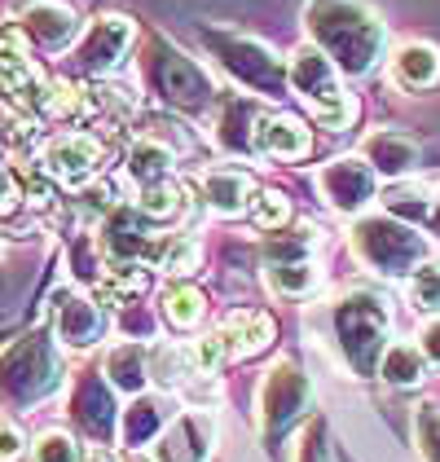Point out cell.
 Masks as SVG:
<instances>
[{
    "instance_id": "obj_1",
    "label": "cell",
    "mask_w": 440,
    "mask_h": 462,
    "mask_svg": "<svg viewBox=\"0 0 440 462\" xmlns=\"http://www.w3.org/2000/svg\"><path fill=\"white\" fill-rule=\"evenodd\" d=\"M304 27L339 75H370L388 49V27L366 0H308Z\"/></svg>"
},
{
    "instance_id": "obj_2",
    "label": "cell",
    "mask_w": 440,
    "mask_h": 462,
    "mask_svg": "<svg viewBox=\"0 0 440 462\" xmlns=\"http://www.w3.org/2000/svg\"><path fill=\"white\" fill-rule=\"evenodd\" d=\"M62 383V361L44 330L18 335L9 348H0V401L14 410H32Z\"/></svg>"
},
{
    "instance_id": "obj_3",
    "label": "cell",
    "mask_w": 440,
    "mask_h": 462,
    "mask_svg": "<svg viewBox=\"0 0 440 462\" xmlns=\"http://www.w3.org/2000/svg\"><path fill=\"white\" fill-rule=\"evenodd\" d=\"M330 321H335V339H339V348L348 356V365L357 374H374L379 356L388 348V330H392L383 300L366 295V291H353V295H344L335 304Z\"/></svg>"
},
{
    "instance_id": "obj_4",
    "label": "cell",
    "mask_w": 440,
    "mask_h": 462,
    "mask_svg": "<svg viewBox=\"0 0 440 462\" xmlns=\"http://www.w3.org/2000/svg\"><path fill=\"white\" fill-rule=\"evenodd\" d=\"M353 255H357L366 269L383 273V278H401V273L423 264L427 238H423L414 225L397 220V216H366V220L353 229Z\"/></svg>"
},
{
    "instance_id": "obj_5",
    "label": "cell",
    "mask_w": 440,
    "mask_h": 462,
    "mask_svg": "<svg viewBox=\"0 0 440 462\" xmlns=\"http://www.w3.org/2000/svg\"><path fill=\"white\" fill-rule=\"evenodd\" d=\"M287 84L308 102V110L326 124V128H344L353 119V102L339 84V67L330 62L317 44L291 53V67H287Z\"/></svg>"
},
{
    "instance_id": "obj_6",
    "label": "cell",
    "mask_w": 440,
    "mask_h": 462,
    "mask_svg": "<svg viewBox=\"0 0 440 462\" xmlns=\"http://www.w3.org/2000/svg\"><path fill=\"white\" fill-rule=\"evenodd\" d=\"M203 40H207L212 58H216L238 84H247L260 97H278V93H282L287 67H282V58H278L269 44H260V40H252V36H225V32H203Z\"/></svg>"
},
{
    "instance_id": "obj_7",
    "label": "cell",
    "mask_w": 440,
    "mask_h": 462,
    "mask_svg": "<svg viewBox=\"0 0 440 462\" xmlns=\"http://www.w3.org/2000/svg\"><path fill=\"white\" fill-rule=\"evenodd\" d=\"M150 84H154V93L168 106H181V110H203L212 106V97H216L207 71L194 58H185L181 49L163 44V40L154 44V58H150Z\"/></svg>"
},
{
    "instance_id": "obj_8",
    "label": "cell",
    "mask_w": 440,
    "mask_h": 462,
    "mask_svg": "<svg viewBox=\"0 0 440 462\" xmlns=\"http://www.w3.org/2000/svg\"><path fill=\"white\" fill-rule=\"evenodd\" d=\"M308 401H313V383L295 361L269 365V374L260 383V423H264V431L273 436V431L291 427L308 410Z\"/></svg>"
},
{
    "instance_id": "obj_9",
    "label": "cell",
    "mask_w": 440,
    "mask_h": 462,
    "mask_svg": "<svg viewBox=\"0 0 440 462\" xmlns=\"http://www.w3.org/2000/svg\"><path fill=\"white\" fill-rule=\"evenodd\" d=\"M102 168V142L88 133H58L40 150V172L58 185H88Z\"/></svg>"
},
{
    "instance_id": "obj_10",
    "label": "cell",
    "mask_w": 440,
    "mask_h": 462,
    "mask_svg": "<svg viewBox=\"0 0 440 462\" xmlns=\"http://www.w3.org/2000/svg\"><path fill=\"white\" fill-rule=\"evenodd\" d=\"M216 410H185L159 431L154 458L159 462H207L216 449Z\"/></svg>"
},
{
    "instance_id": "obj_11",
    "label": "cell",
    "mask_w": 440,
    "mask_h": 462,
    "mask_svg": "<svg viewBox=\"0 0 440 462\" xmlns=\"http://www.w3.org/2000/svg\"><path fill=\"white\" fill-rule=\"evenodd\" d=\"M133 40H137V27L124 14H102V18L88 23V32L75 49V62L88 75H110L124 62V53L133 49Z\"/></svg>"
},
{
    "instance_id": "obj_12",
    "label": "cell",
    "mask_w": 440,
    "mask_h": 462,
    "mask_svg": "<svg viewBox=\"0 0 440 462\" xmlns=\"http://www.w3.org/2000/svg\"><path fill=\"white\" fill-rule=\"evenodd\" d=\"M374 177H379V172L370 168L362 154H357V159L348 154V159H335V163H326V168L317 172V189H322V199H326L339 216H353L374 199Z\"/></svg>"
},
{
    "instance_id": "obj_13",
    "label": "cell",
    "mask_w": 440,
    "mask_h": 462,
    "mask_svg": "<svg viewBox=\"0 0 440 462\" xmlns=\"http://www.w3.org/2000/svg\"><path fill=\"white\" fill-rule=\"evenodd\" d=\"M18 32L40 49L58 53L79 36V23H75V9L62 0H23L18 5Z\"/></svg>"
},
{
    "instance_id": "obj_14",
    "label": "cell",
    "mask_w": 440,
    "mask_h": 462,
    "mask_svg": "<svg viewBox=\"0 0 440 462\" xmlns=\"http://www.w3.org/2000/svg\"><path fill=\"white\" fill-rule=\"evenodd\" d=\"M53 330L67 348H93L106 335V313L97 309V300H88L79 291H58L53 295Z\"/></svg>"
},
{
    "instance_id": "obj_15",
    "label": "cell",
    "mask_w": 440,
    "mask_h": 462,
    "mask_svg": "<svg viewBox=\"0 0 440 462\" xmlns=\"http://www.w3.org/2000/svg\"><path fill=\"white\" fill-rule=\"evenodd\" d=\"M256 150L269 154V159H304L313 150V137L308 128L295 119V115H282V110H260V124H256Z\"/></svg>"
},
{
    "instance_id": "obj_16",
    "label": "cell",
    "mask_w": 440,
    "mask_h": 462,
    "mask_svg": "<svg viewBox=\"0 0 440 462\" xmlns=\"http://www.w3.org/2000/svg\"><path fill=\"white\" fill-rule=\"evenodd\" d=\"M216 339L229 361L234 356H256L273 344V318L260 313V309H238L216 326Z\"/></svg>"
},
{
    "instance_id": "obj_17",
    "label": "cell",
    "mask_w": 440,
    "mask_h": 462,
    "mask_svg": "<svg viewBox=\"0 0 440 462\" xmlns=\"http://www.w3.org/2000/svg\"><path fill=\"white\" fill-rule=\"evenodd\" d=\"M256 124L260 110L256 102L238 97V93H225L216 102V145L229 154H252L256 150Z\"/></svg>"
},
{
    "instance_id": "obj_18",
    "label": "cell",
    "mask_w": 440,
    "mask_h": 462,
    "mask_svg": "<svg viewBox=\"0 0 440 462\" xmlns=\"http://www.w3.org/2000/svg\"><path fill=\"white\" fill-rule=\"evenodd\" d=\"M203 199L220 216H243L256 203V180L243 168H212L203 172Z\"/></svg>"
},
{
    "instance_id": "obj_19",
    "label": "cell",
    "mask_w": 440,
    "mask_h": 462,
    "mask_svg": "<svg viewBox=\"0 0 440 462\" xmlns=\"http://www.w3.org/2000/svg\"><path fill=\"white\" fill-rule=\"evenodd\" d=\"M75 423L84 427L93 440H110L115 431V396L106 379H84L75 392Z\"/></svg>"
},
{
    "instance_id": "obj_20",
    "label": "cell",
    "mask_w": 440,
    "mask_h": 462,
    "mask_svg": "<svg viewBox=\"0 0 440 462\" xmlns=\"http://www.w3.org/2000/svg\"><path fill=\"white\" fill-rule=\"evenodd\" d=\"M102 251H106V260H142V255H150V234L142 229L137 212H128V208L110 212V220L102 225Z\"/></svg>"
},
{
    "instance_id": "obj_21",
    "label": "cell",
    "mask_w": 440,
    "mask_h": 462,
    "mask_svg": "<svg viewBox=\"0 0 440 462\" xmlns=\"http://www.w3.org/2000/svg\"><path fill=\"white\" fill-rule=\"evenodd\" d=\"M110 388L119 392H142L150 379V348L142 339H128V344H115L106 353V365H102Z\"/></svg>"
},
{
    "instance_id": "obj_22",
    "label": "cell",
    "mask_w": 440,
    "mask_h": 462,
    "mask_svg": "<svg viewBox=\"0 0 440 462\" xmlns=\"http://www.w3.org/2000/svg\"><path fill=\"white\" fill-rule=\"evenodd\" d=\"M362 159L383 177H405L418 163V145L397 137V133H370L366 145H362Z\"/></svg>"
},
{
    "instance_id": "obj_23",
    "label": "cell",
    "mask_w": 440,
    "mask_h": 462,
    "mask_svg": "<svg viewBox=\"0 0 440 462\" xmlns=\"http://www.w3.org/2000/svg\"><path fill=\"white\" fill-rule=\"evenodd\" d=\"M392 75L405 88H432L440 79V49L436 44H423V40L401 44L397 58H392Z\"/></svg>"
},
{
    "instance_id": "obj_24",
    "label": "cell",
    "mask_w": 440,
    "mask_h": 462,
    "mask_svg": "<svg viewBox=\"0 0 440 462\" xmlns=\"http://www.w3.org/2000/svg\"><path fill=\"white\" fill-rule=\"evenodd\" d=\"M93 286H97V304L124 309V304H133V300L146 291V273H142L137 260H106V264H102V278Z\"/></svg>"
},
{
    "instance_id": "obj_25",
    "label": "cell",
    "mask_w": 440,
    "mask_h": 462,
    "mask_svg": "<svg viewBox=\"0 0 440 462\" xmlns=\"http://www.w3.org/2000/svg\"><path fill=\"white\" fill-rule=\"evenodd\" d=\"M198 374V361H194V344H154L150 348V379L159 388H181Z\"/></svg>"
},
{
    "instance_id": "obj_26",
    "label": "cell",
    "mask_w": 440,
    "mask_h": 462,
    "mask_svg": "<svg viewBox=\"0 0 440 462\" xmlns=\"http://www.w3.org/2000/svg\"><path fill=\"white\" fill-rule=\"evenodd\" d=\"M163 427H168V410H163V401H159V396H137V401L124 410V427H119V436H124V445H128V449H137V445H150Z\"/></svg>"
},
{
    "instance_id": "obj_27",
    "label": "cell",
    "mask_w": 440,
    "mask_h": 462,
    "mask_svg": "<svg viewBox=\"0 0 440 462\" xmlns=\"http://www.w3.org/2000/svg\"><path fill=\"white\" fill-rule=\"evenodd\" d=\"M374 374H379L383 383H392V388H409V383H418V379L427 374V356H423L418 344H388Z\"/></svg>"
},
{
    "instance_id": "obj_28",
    "label": "cell",
    "mask_w": 440,
    "mask_h": 462,
    "mask_svg": "<svg viewBox=\"0 0 440 462\" xmlns=\"http://www.w3.org/2000/svg\"><path fill=\"white\" fill-rule=\"evenodd\" d=\"M172 172V145L154 142V137H137L128 145V177L137 185H159Z\"/></svg>"
},
{
    "instance_id": "obj_29",
    "label": "cell",
    "mask_w": 440,
    "mask_h": 462,
    "mask_svg": "<svg viewBox=\"0 0 440 462\" xmlns=\"http://www.w3.org/2000/svg\"><path fill=\"white\" fill-rule=\"evenodd\" d=\"M207 313V295L198 291V286L189 282H172L163 291V318L172 321L177 330H194L198 321Z\"/></svg>"
},
{
    "instance_id": "obj_30",
    "label": "cell",
    "mask_w": 440,
    "mask_h": 462,
    "mask_svg": "<svg viewBox=\"0 0 440 462\" xmlns=\"http://www.w3.org/2000/svg\"><path fill=\"white\" fill-rule=\"evenodd\" d=\"M185 208V185L177 180H159V185H142L137 189V212L146 220H172Z\"/></svg>"
},
{
    "instance_id": "obj_31",
    "label": "cell",
    "mask_w": 440,
    "mask_h": 462,
    "mask_svg": "<svg viewBox=\"0 0 440 462\" xmlns=\"http://www.w3.org/2000/svg\"><path fill=\"white\" fill-rule=\"evenodd\" d=\"M388 216H397L405 225H427L432 220V208H436V199L423 189V185H397V189H388Z\"/></svg>"
},
{
    "instance_id": "obj_32",
    "label": "cell",
    "mask_w": 440,
    "mask_h": 462,
    "mask_svg": "<svg viewBox=\"0 0 440 462\" xmlns=\"http://www.w3.org/2000/svg\"><path fill=\"white\" fill-rule=\"evenodd\" d=\"M264 278L269 286L278 291V295H308V291H317V264L313 260H295V264H269L264 269Z\"/></svg>"
},
{
    "instance_id": "obj_33",
    "label": "cell",
    "mask_w": 440,
    "mask_h": 462,
    "mask_svg": "<svg viewBox=\"0 0 440 462\" xmlns=\"http://www.w3.org/2000/svg\"><path fill=\"white\" fill-rule=\"evenodd\" d=\"M198 260H203V251H198V243L194 238H185V234H177V238H168L163 247L154 251V264L168 273V278H189L194 269H198Z\"/></svg>"
},
{
    "instance_id": "obj_34",
    "label": "cell",
    "mask_w": 440,
    "mask_h": 462,
    "mask_svg": "<svg viewBox=\"0 0 440 462\" xmlns=\"http://www.w3.org/2000/svg\"><path fill=\"white\" fill-rule=\"evenodd\" d=\"M308 251H313V229L299 225V229H278L264 243V260L269 264H295V260H308Z\"/></svg>"
},
{
    "instance_id": "obj_35",
    "label": "cell",
    "mask_w": 440,
    "mask_h": 462,
    "mask_svg": "<svg viewBox=\"0 0 440 462\" xmlns=\"http://www.w3.org/2000/svg\"><path fill=\"white\" fill-rule=\"evenodd\" d=\"M405 295L418 313H440V264H418L405 282Z\"/></svg>"
},
{
    "instance_id": "obj_36",
    "label": "cell",
    "mask_w": 440,
    "mask_h": 462,
    "mask_svg": "<svg viewBox=\"0 0 440 462\" xmlns=\"http://www.w3.org/2000/svg\"><path fill=\"white\" fill-rule=\"evenodd\" d=\"M287 216H291V203H287L282 189H260L256 203H252V220H256L260 229H282Z\"/></svg>"
},
{
    "instance_id": "obj_37",
    "label": "cell",
    "mask_w": 440,
    "mask_h": 462,
    "mask_svg": "<svg viewBox=\"0 0 440 462\" xmlns=\"http://www.w3.org/2000/svg\"><path fill=\"white\" fill-rule=\"evenodd\" d=\"M36 462H79V440L71 431H44L32 449Z\"/></svg>"
},
{
    "instance_id": "obj_38",
    "label": "cell",
    "mask_w": 440,
    "mask_h": 462,
    "mask_svg": "<svg viewBox=\"0 0 440 462\" xmlns=\"http://www.w3.org/2000/svg\"><path fill=\"white\" fill-rule=\"evenodd\" d=\"M88 93H93L88 102L110 110V115H133V110H137V93H133L128 84H106V79H102V84H93Z\"/></svg>"
},
{
    "instance_id": "obj_39",
    "label": "cell",
    "mask_w": 440,
    "mask_h": 462,
    "mask_svg": "<svg viewBox=\"0 0 440 462\" xmlns=\"http://www.w3.org/2000/svg\"><path fill=\"white\" fill-rule=\"evenodd\" d=\"M414 436L423 462H440V410H418L414 414Z\"/></svg>"
},
{
    "instance_id": "obj_40",
    "label": "cell",
    "mask_w": 440,
    "mask_h": 462,
    "mask_svg": "<svg viewBox=\"0 0 440 462\" xmlns=\"http://www.w3.org/2000/svg\"><path fill=\"white\" fill-rule=\"evenodd\" d=\"M295 462H335V454H330L326 436H322V427H313L308 436H304V445H299V458Z\"/></svg>"
},
{
    "instance_id": "obj_41",
    "label": "cell",
    "mask_w": 440,
    "mask_h": 462,
    "mask_svg": "<svg viewBox=\"0 0 440 462\" xmlns=\"http://www.w3.org/2000/svg\"><path fill=\"white\" fill-rule=\"evenodd\" d=\"M23 449H27L23 431H18L14 423H0V462H18L23 458Z\"/></svg>"
},
{
    "instance_id": "obj_42",
    "label": "cell",
    "mask_w": 440,
    "mask_h": 462,
    "mask_svg": "<svg viewBox=\"0 0 440 462\" xmlns=\"http://www.w3.org/2000/svg\"><path fill=\"white\" fill-rule=\"evenodd\" d=\"M18 203H23V189H18V180H14V172L0 163V216L18 212Z\"/></svg>"
},
{
    "instance_id": "obj_43",
    "label": "cell",
    "mask_w": 440,
    "mask_h": 462,
    "mask_svg": "<svg viewBox=\"0 0 440 462\" xmlns=\"http://www.w3.org/2000/svg\"><path fill=\"white\" fill-rule=\"evenodd\" d=\"M124 330L128 335H154V321H150L146 309H137V304H124Z\"/></svg>"
},
{
    "instance_id": "obj_44",
    "label": "cell",
    "mask_w": 440,
    "mask_h": 462,
    "mask_svg": "<svg viewBox=\"0 0 440 462\" xmlns=\"http://www.w3.org/2000/svg\"><path fill=\"white\" fill-rule=\"evenodd\" d=\"M418 348H423V356H427V361H436V365H440V318H432L423 330H418Z\"/></svg>"
},
{
    "instance_id": "obj_45",
    "label": "cell",
    "mask_w": 440,
    "mask_h": 462,
    "mask_svg": "<svg viewBox=\"0 0 440 462\" xmlns=\"http://www.w3.org/2000/svg\"><path fill=\"white\" fill-rule=\"evenodd\" d=\"M427 225H432V229L440 234V199H436V208H432V220H427Z\"/></svg>"
},
{
    "instance_id": "obj_46",
    "label": "cell",
    "mask_w": 440,
    "mask_h": 462,
    "mask_svg": "<svg viewBox=\"0 0 440 462\" xmlns=\"http://www.w3.org/2000/svg\"><path fill=\"white\" fill-rule=\"evenodd\" d=\"M88 462H110V458H106V454H97V458H88Z\"/></svg>"
},
{
    "instance_id": "obj_47",
    "label": "cell",
    "mask_w": 440,
    "mask_h": 462,
    "mask_svg": "<svg viewBox=\"0 0 440 462\" xmlns=\"http://www.w3.org/2000/svg\"><path fill=\"white\" fill-rule=\"evenodd\" d=\"M128 462H150V458H128Z\"/></svg>"
}]
</instances>
